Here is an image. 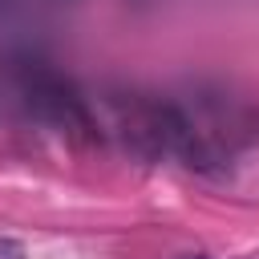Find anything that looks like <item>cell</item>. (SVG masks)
Instances as JSON below:
<instances>
[{
  "label": "cell",
  "instance_id": "cell-3",
  "mask_svg": "<svg viewBox=\"0 0 259 259\" xmlns=\"http://www.w3.org/2000/svg\"><path fill=\"white\" fill-rule=\"evenodd\" d=\"M178 259H206V255H178Z\"/></svg>",
  "mask_w": 259,
  "mask_h": 259
},
{
  "label": "cell",
  "instance_id": "cell-2",
  "mask_svg": "<svg viewBox=\"0 0 259 259\" xmlns=\"http://www.w3.org/2000/svg\"><path fill=\"white\" fill-rule=\"evenodd\" d=\"M0 259H24V243L20 239H0Z\"/></svg>",
  "mask_w": 259,
  "mask_h": 259
},
{
  "label": "cell",
  "instance_id": "cell-1",
  "mask_svg": "<svg viewBox=\"0 0 259 259\" xmlns=\"http://www.w3.org/2000/svg\"><path fill=\"white\" fill-rule=\"evenodd\" d=\"M20 85H24L28 101L45 117H53L57 125H65V130H89L85 101H81V93L65 77H57L49 69H20Z\"/></svg>",
  "mask_w": 259,
  "mask_h": 259
}]
</instances>
